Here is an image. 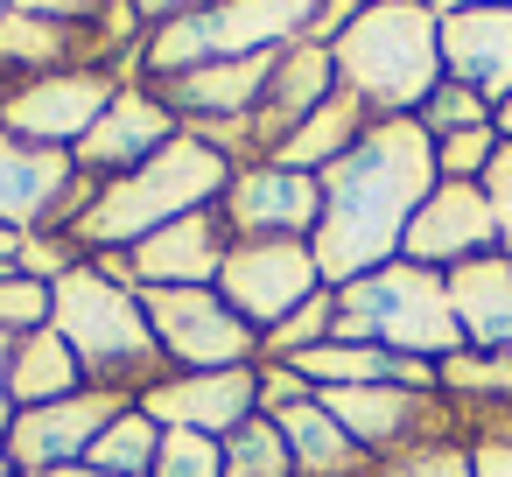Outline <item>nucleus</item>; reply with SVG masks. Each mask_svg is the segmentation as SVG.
<instances>
[{
    "label": "nucleus",
    "instance_id": "ea45409f",
    "mask_svg": "<svg viewBox=\"0 0 512 477\" xmlns=\"http://www.w3.org/2000/svg\"><path fill=\"white\" fill-rule=\"evenodd\" d=\"M8 358H15V344H0V428H8V407H15V393H8Z\"/></svg>",
    "mask_w": 512,
    "mask_h": 477
},
{
    "label": "nucleus",
    "instance_id": "72a5a7b5",
    "mask_svg": "<svg viewBox=\"0 0 512 477\" xmlns=\"http://www.w3.org/2000/svg\"><path fill=\"white\" fill-rule=\"evenodd\" d=\"M484 204H491V225H498V239H505V253H512V141L491 155V169H484Z\"/></svg>",
    "mask_w": 512,
    "mask_h": 477
},
{
    "label": "nucleus",
    "instance_id": "a211bd4d",
    "mask_svg": "<svg viewBox=\"0 0 512 477\" xmlns=\"http://www.w3.org/2000/svg\"><path fill=\"white\" fill-rule=\"evenodd\" d=\"M456 330L484 351H512V260H463L449 274Z\"/></svg>",
    "mask_w": 512,
    "mask_h": 477
},
{
    "label": "nucleus",
    "instance_id": "5701e85b",
    "mask_svg": "<svg viewBox=\"0 0 512 477\" xmlns=\"http://www.w3.org/2000/svg\"><path fill=\"white\" fill-rule=\"evenodd\" d=\"M351 148H358V99L330 92V99L281 141V169H302V176H309V162H344Z\"/></svg>",
    "mask_w": 512,
    "mask_h": 477
},
{
    "label": "nucleus",
    "instance_id": "a19ab883",
    "mask_svg": "<svg viewBox=\"0 0 512 477\" xmlns=\"http://www.w3.org/2000/svg\"><path fill=\"white\" fill-rule=\"evenodd\" d=\"M190 0H134V15H183Z\"/></svg>",
    "mask_w": 512,
    "mask_h": 477
},
{
    "label": "nucleus",
    "instance_id": "f03ea898",
    "mask_svg": "<svg viewBox=\"0 0 512 477\" xmlns=\"http://www.w3.org/2000/svg\"><path fill=\"white\" fill-rule=\"evenodd\" d=\"M232 176V162L211 148V141H197V134H183V141H169L162 155H148L134 176H120L113 190H99L85 211H78V239L85 246H141V239H155L162 225H176V218H190L204 197H218V183Z\"/></svg>",
    "mask_w": 512,
    "mask_h": 477
},
{
    "label": "nucleus",
    "instance_id": "f3484780",
    "mask_svg": "<svg viewBox=\"0 0 512 477\" xmlns=\"http://www.w3.org/2000/svg\"><path fill=\"white\" fill-rule=\"evenodd\" d=\"M71 183L64 148H36L0 127V225H36Z\"/></svg>",
    "mask_w": 512,
    "mask_h": 477
},
{
    "label": "nucleus",
    "instance_id": "473e14b6",
    "mask_svg": "<svg viewBox=\"0 0 512 477\" xmlns=\"http://www.w3.org/2000/svg\"><path fill=\"white\" fill-rule=\"evenodd\" d=\"M491 155H498V134H491V127H470V134H449L435 162H442V176H470V169L484 176Z\"/></svg>",
    "mask_w": 512,
    "mask_h": 477
},
{
    "label": "nucleus",
    "instance_id": "412c9836",
    "mask_svg": "<svg viewBox=\"0 0 512 477\" xmlns=\"http://www.w3.org/2000/svg\"><path fill=\"white\" fill-rule=\"evenodd\" d=\"M274 421H281V435H288V449H295V470H309V477H344V470L358 463V442L330 421V407L295 400V407H281Z\"/></svg>",
    "mask_w": 512,
    "mask_h": 477
},
{
    "label": "nucleus",
    "instance_id": "58836bf2",
    "mask_svg": "<svg viewBox=\"0 0 512 477\" xmlns=\"http://www.w3.org/2000/svg\"><path fill=\"white\" fill-rule=\"evenodd\" d=\"M421 8H428L435 22H449V15H470V8H491V0H421Z\"/></svg>",
    "mask_w": 512,
    "mask_h": 477
},
{
    "label": "nucleus",
    "instance_id": "c756f323",
    "mask_svg": "<svg viewBox=\"0 0 512 477\" xmlns=\"http://www.w3.org/2000/svg\"><path fill=\"white\" fill-rule=\"evenodd\" d=\"M330 323H337V316H330V302L316 295V302H302L288 323H274V351H281V358H302L309 344H323V337H330Z\"/></svg>",
    "mask_w": 512,
    "mask_h": 477
},
{
    "label": "nucleus",
    "instance_id": "b1692460",
    "mask_svg": "<svg viewBox=\"0 0 512 477\" xmlns=\"http://www.w3.org/2000/svg\"><path fill=\"white\" fill-rule=\"evenodd\" d=\"M281 78H274V106H267V120L274 127H288L295 113L309 120L323 99H330V78H337V57L330 50H295L288 64H274Z\"/></svg>",
    "mask_w": 512,
    "mask_h": 477
},
{
    "label": "nucleus",
    "instance_id": "cd10ccee",
    "mask_svg": "<svg viewBox=\"0 0 512 477\" xmlns=\"http://www.w3.org/2000/svg\"><path fill=\"white\" fill-rule=\"evenodd\" d=\"M64 57V29L36 22V15H0V64H57Z\"/></svg>",
    "mask_w": 512,
    "mask_h": 477
},
{
    "label": "nucleus",
    "instance_id": "f704fd0d",
    "mask_svg": "<svg viewBox=\"0 0 512 477\" xmlns=\"http://www.w3.org/2000/svg\"><path fill=\"white\" fill-rule=\"evenodd\" d=\"M386 477H470V456H456V449H414Z\"/></svg>",
    "mask_w": 512,
    "mask_h": 477
},
{
    "label": "nucleus",
    "instance_id": "6ab92c4d",
    "mask_svg": "<svg viewBox=\"0 0 512 477\" xmlns=\"http://www.w3.org/2000/svg\"><path fill=\"white\" fill-rule=\"evenodd\" d=\"M78 351L64 344V330H29L22 344H15V358H8V393L22 400V407H50V400H71V386H78Z\"/></svg>",
    "mask_w": 512,
    "mask_h": 477
},
{
    "label": "nucleus",
    "instance_id": "9d476101",
    "mask_svg": "<svg viewBox=\"0 0 512 477\" xmlns=\"http://www.w3.org/2000/svg\"><path fill=\"white\" fill-rule=\"evenodd\" d=\"M113 99H120V92H113L99 71L36 78V85L8 106V134H15V141H36V148H78V141L106 120Z\"/></svg>",
    "mask_w": 512,
    "mask_h": 477
},
{
    "label": "nucleus",
    "instance_id": "2f4dec72",
    "mask_svg": "<svg viewBox=\"0 0 512 477\" xmlns=\"http://www.w3.org/2000/svg\"><path fill=\"white\" fill-rule=\"evenodd\" d=\"M43 316H50V281H36V274H8V281H0V323L43 330Z\"/></svg>",
    "mask_w": 512,
    "mask_h": 477
},
{
    "label": "nucleus",
    "instance_id": "39448f33",
    "mask_svg": "<svg viewBox=\"0 0 512 477\" xmlns=\"http://www.w3.org/2000/svg\"><path fill=\"white\" fill-rule=\"evenodd\" d=\"M323 0H218V8H197L183 22H169L148 43L155 71H204V64H232V57H267L281 36L316 29Z\"/></svg>",
    "mask_w": 512,
    "mask_h": 477
},
{
    "label": "nucleus",
    "instance_id": "c85d7f7f",
    "mask_svg": "<svg viewBox=\"0 0 512 477\" xmlns=\"http://www.w3.org/2000/svg\"><path fill=\"white\" fill-rule=\"evenodd\" d=\"M470 127H491V113H484V99L470 92V85H435V99H428V134H470Z\"/></svg>",
    "mask_w": 512,
    "mask_h": 477
},
{
    "label": "nucleus",
    "instance_id": "423d86ee",
    "mask_svg": "<svg viewBox=\"0 0 512 477\" xmlns=\"http://www.w3.org/2000/svg\"><path fill=\"white\" fill-rule=\"evenodd\" d=\"M50 309H57V330H64V344L78 351V365H92V372H106V379H127V372H141V365L155 358L148 309H141L120 281H106V274L71 267V274L50 288Z\"/></svg>",
    "mask_w": 512,
    "mask_h": 477
},
{
    "label": "nucleus",
    "instance_id": "a18cd8bd",
    "mask_svg": "<svg viewBox=\"0 0 512 477\" xmlns=\"http://www.w3.org/2000/svg\"><path fill=\"white\" fill-rule=\"evenodd\" d=\"M491 8H512V0H491Z\"/></svg>",
    "mask_w": 512,
    "mask_h": 477
},
{
    "label": "nucleus",
    "instance_id": "dca6fc26",
    "mask_svg": "<svg viewBox=\"0 0 512 477\" xmlns=\"http://www.w3.org/2000/svg\"><path fill=\"white\" fill-rule=\"evenodd\" d=\"M218 267H225V253H218V225L197 218V211L176 218V225H162L155 239L134 246V274H141L148 288H204Z\"/></svg>",
    "mask_w": 512,
    "mask_h": 477
},
{
    "label": "nucleus",
    "instance_id": "37998d69",
    "mask_svg": "<svg viewBox=\"0 0 512 477\" xmlns=\"http://www.w3.org/2000/svg\"><path fill=\"white\" fill-rule=\"evenodd\" d=\"M498 127H505V141H512V99H505V106H498Z\"/></svg>",
    "mask_w": 512,
    "mask_h": 477
},
{
    "label": "nucleus",
    "instance_id": "c03bdc74",
    "mask_svg": "<svg viewBox=\"0 0 512 477\" xmlns=\"http://www.w3.org/2000/svg\"><path fill=\"white\" fill-rule=\"evenodd\" d=\"M50 477H99V470H50Z\"/></svg>",
    "mask_w": 512,
    "mask_h": 477
},
{
    "label": "nucleus",
    "instance_id": "1a4fd4ad",
    "mask_svg": "<svg viewBox=\"0 0 512 477\" xmlns=\"http://www.w3.org/2000/svg\"><path fill=\"white\" fill-rule=\"evenodd\" d=\"M113 421H120V400L113 393H71V400H50V407H22L8 421V463L78 470Z\"/></svg>",
    "mask_w": 512,
    "mask_h": 477
},
{
    "label": "nucleus",
    "instance_id": "bb28decb",
    "mask_svg": "<svg viewBox=\"0 0 512 477\" xmlns=\"http://www.w3.org/2000/svg\"><path fill=\"white\" fill-rule=\"evenodd\" d=\"M155 477H225V449H218V435H197V428H162Z\"/></svg>",
    "mask_w": 512,
    "mask_h": 477
},
{
    "label": "nucleus",
    "instance_id": "ddd939ff",
    "mask_svg": "<svg viewBox=\"0 0 512 477\" xmlns=\"http://www.w3.org/2000/svg\"><path fill=\"white\" fill-rule=\"evenodd\" d=\"M491 232H498V225H491L484 190H470V183H442V190L414 211V225H407L400 246H407L414 267H435V260H470Z\"/></svg>",
    "mask_w": 512,
    "mask_h": 477
},
{
    "label": "nucleus",
    "instance_id": "49530a36",
    "mask_svg": "<svg viewBox=\"0 0 512 477\" xmlns=\"http://www.w3.org/2000/svg\"><path fill=\"white\" fill-rule=\"evenodd\" d=\"M0 8H8V0H0Z\"/></svg>",
    "mask_w": 512,
    "mask_h": 477
},
{
    "label": "nucleus",
    "instance_id": "393cba45",
    "mask_svg": "<svg viewBox=\"0 0 512 477\" xmlns=\"http://www.w3.org/2000/svg\"><path fill=\"white\" fill-rule=\"evenodd\" d=\"M155 449H162V435H155V421L148 414H120L99 442H92V470L99 477H141V470H155Z\"/></svg>",
    "mask_w": 512,
    "mask_h": 477
},
{
    "label": "nucleus",
    "instance_id": "f257e3e1",
    "mask_svg": "<svg viewBox=\"0 0 512 477\" xmlns=\"http://www.w3.org/2000/svg\"><path fill=\"white\" fill-rule=\"evenodd\" d=\"M435 197V141L414 120H386L358 134L344 162L323 176V225H316V274L358 281L386 267V253L407 239L414 211Z\"/></svg>",
    "mask_w": 512,
    "mask_h": 477
},
{
    "label": "nucleus",
    "instance_id": "c9c22d12",
    "mask_svg": "<svg viewBox=\"0 0 512 477\" xmlns=\"http://www.w3.org/2000/svg\"><path fill=\"white\" fill-rule=\"evenodd\" d=\"M99 0H15V15H36V22H71V15H92Z\"/></svg>",
    "mask_w": 512,
    "mask_h": 477
},
{
    "label": "nucleus",
    "instance_id": "7ed1b4c3",
    "mask_svg": "<svg viewBox=\"0 0 512 477\" xmlns=\"http://www.w3.org/2000/svg\"><path fill=\"white\" fill-rule=\"evenodd\" d=\"M337 344H372V351H400V358H449L463 344L456 309H449V281H435L414 260H386L372 274H358L337 302Z\"/></svg>",
    "mask_w": 512,
    "mask_h": 477
},
{
    "label": "nucleus",
    "instance_id": "2eb2a0df",
    "mask_svg": "<svg viewBox=\"0 0 512 477\" xmlns=\"http://www.w3.org/2000/svg\"><path fill=\"white\" fill-rule=\"evenodd\" d=\"M169 141H176L169 106H162V99H141V92H120V99L106 106V120L78 141V162H92V169H120V162H148V155H162Z\"/></svg>",
    "mask_w": 512,
    "mask_h": 477
},
{
    "label": "nucleus",
    "instance_id": "20e7f679",
    "mask_svg": "<svg viewBox=\"0 0 512 477\" xmlns=\"http://www.w3.org/2000/svg\"><path fill=\"white\" fill-rule=\"evenodd\" d=\"M330 57L351 78V92H365L379 106H414V99H435V78H442V22L421 8V0H379V8H365L337 36Z\"/></svg>",
    "mask_w": 512,
    "mask_h": 477
},
{
    "label": "nucleus",
    "instance_id": "e433bc0d",
    "mask_svg": "<svg viewBox=\"0 0 512 477\" xmlns=\"http://www.w3.org/2000/svg\"><path fill=\"white\" fill-rule=\"evenodd\" d=\"M470 477H512V442H484L470 456Z\"/></svg>",
    "mask_w": 512,
    "mask_h": 477
},
{
    "label": "nucleus",
    "instance_id": "9b49d317",
    "mask_svg": "<svg viewBox=\"0 0 512 477\" xmlns=\"http://www.w3.org/2000/svg\"><path fill=\"white\" fill-rule=\"evenodd\" d=\"M253 400H260V386H253V372L239 365V372H190V379H162L155 393H148V421L155 428H197V435H239L246 421H253Z\"/></svg>",
    "mask_w": 512,
    "mask_h": 477
},
{
    "label": "nucleus",
    "instance_id": "4c0bfd02",
    "mask_svg": "<svg viewBox=\"0 0 512 477\" xmlns=\"http://www.w3.org/2000/svg\"><path fill=\"white\" fill-rule=\"evenodd\" d=\"M15 260H22V267H29V274H36V281H43V274H57V281H64V274H71V267H64V253H57V246H22V253H15Z\"/></svg>",
    "mask_w": 512,
    "mask_h": 477
},
{
    "label": "nucleus",
    "instance_id": "4468645a",
    "mask_svg": "<svg viewBox=\"0 0 512 477\" xmlns=\"http://www.w3.org/2000/svg\"><path fill=\"white\" fill-rule=\"evenodd\" d=\"M232 218H239V232H274V239L309 232V225H323V183L267 162V169L232 183Z\"/></svg>",
    "mask_w": 512,
    "mask_h": 477
},
{
    "label": "nucleus",
    "instance_id": "a878e982",
    "mask_svg": "<svg viewBox=\"0 0 512 477\" xmlns=\"http://www.w3.org/2000/svg\"><path fill=\"white\" fill-rule=\"evenodd\" d=\"M288 470H295V449L281 421H246L225 449V477H288Z\"/></svg>",
    "mask_w": 512,
    "mask_h": 477
},
{
    "label": "nucleus",
    "instance_id": "f8f14e48",
    "mask_svg": "<svg viewBox=\"0 0 512 477\" xmlns=\"http://www.w3.org/2000/svg\"><path fill=\"white\" fill-rule=\"evenodd\" d=\"M449 85H470L477 99H512V8H470L442 22Z\"/></svg>",
    "mask_w": 512,
    "mask_h": 477
},
{
    "label": "nucleus",
    "instance_id": "79ce46f5",
    "mask_svg": "<svg viewBox=\"0 0 512 477\" xmlns=\"http://www.w3.org/2000/svg\"><path fill=\"white\" fill-rule=\"evenodd\" d=\"M15 253H22V239H15V232H0V260H15Z\"/></svg>",
    "mask_w": 512,
    "mask_h": 477
},
{
    "label": "nucleus",
    "instance_id": "7c9ffc66",
    "mask_svg": "<svg viewBox=\"0 0 512 477\" xmlns=\"http://www.w3.org/2000/svg\"><path fill=\"white\" fill-rule=\"evenodd\" d=\"M442 379L463 386V393H512V351H491V358H449Z\"/></svg>",
    "mask_w": 512,
    "mask_h": 477
},
{
    "label": "nucleus",
    "instance_id": "4be33fe9",
    "mask_svg": "<svg viewBox=\"0 0 512 477\" xmlns=\"http://www.w3.org/2000/svg\"><path fill=\"white\" fill-rule=\"evenodd\" d=\"M330 400V421L351 435V442H386V435H400L407 421H414V400H407V386H330L323 393Z\"/></svg>",
    "mask_w": 512,
    "mask_h": 477
},
{
    "label": "nucleus",
    "instance_id": "aec40b11",
    "mask_svg": "<svg viewBox=\"0 0 512 477\" xmlns=\"http://www.w3.org/2000/svg\"><path fill=\"white\" fill-rule=\"evenodd\" d=\"M274 78V57H232V64H204V71H183L176 78V106L190 113H239L267 92Z\"/></svg>",
    "mask_w": 512,
    "mask_h": 477
},
{
    "label": "nucleus",
    "instance_id": "de8ad7c7",
    "mask_svg": "<svg viewBox=\"0 0 512 477\" xmlns=\"http://www.w3.org/2000/svg\"><path fill=\"white\" fill-rule=\"evenodd\" d=\"M0 463H8V456H0Z\"/></svg>",
    "mask_w": 512,
    "mask_h": 477
},
{
    "label": "nucleus",
    "instance_id": "6e6552de",
    "mask_svg": "<svg viewBox=\"0 0 512 477\" xmlns=\"http://www.w3.org/2000/svg\"><path fill=\"white\" fill-rule=\"evenodd\" d=\"M225 302L246 316V323H288L302 302H316V246H295V239H253L239 253H225Z\"/></svg>",
    "mask_w": 512,
    "mask_h": 477
},
{
    "label": "nucleus",
    "instance_id": "0eeeda50",
    "mask_svg": "<svg viewBox=\"0 0 512 477\" xmlns=\"http://www.w3.org/2000/svg\"><path fill=\"white\" fill-rule=\"evenodd\" d=\"M148 330L162 351H176L190 372H239L253 351V330L232 302H218L211 288H148L141 295Z\"/></svg>",
    "mask_w": 512,
    "mask_h": 477
}]
</instances>
